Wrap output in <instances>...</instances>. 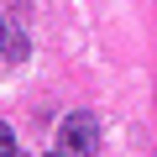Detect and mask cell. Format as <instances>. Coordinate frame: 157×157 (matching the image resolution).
Listing matches in <instances>:
<instances>
[{
	"label": "cell",
	"mask_w": 157,
	"mask_h": 157,
	"mask_svg": "<svg viewBox=\"0 0 157 157\" xmlns=\"http://www.w3.org/2000/svg\"><path fill=\"white\" fill-rule=\"evenodd\" d=\"M100 152V126H94V115H68L63 126H58V157H94Z\"/></svg>",
	"instance_id": "obj_1"
},
{
	"label": "cell",
	"mask_w": 157,
	"mask_h": 157,
	"mask_svg": "<svg viewBox=\"0 0 157 157\" xmlns=\"http://www.w3.org/2000/svg\"><path fill=\"white\" fill-rule=\"evenodd\" d=\"M26 47H32V42H26V26H11L6 42H0V52H6V58H26Z\"/></svg>",
	"instance_id": "obj_2"
},
{
	"label": "cell",
	"mask_w": 157,
	"mask_h": 157,
	"mask_svg": "<svg viewBox=\"0 0 157 157\" xmlns=\"http://www.w3.org/2000/svg\"><path fill=\"white\" fill-rule=\"evenodd\" d=\"M0 157H16V136H11L6 121H0Z\"/></svg>",
	"instance_id": "obj_3"
},
{
	"label": "cell",
	"mask_w": 157,
	"mask_h": 157,
	"mask_svg": "<svg viewBox=\"0 0 157 157\" xmlns=\"http://www.w3.org/2000/svg\"><path fill=\"white\" fill-rule=\"evenodd\" d=\"M6 32H11V26H6V16H0V42H6Z\"/></svg>",
	"instance_id": "obj_4"
}]
</instances>
